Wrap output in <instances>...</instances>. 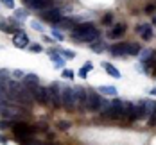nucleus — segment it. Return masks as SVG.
Masks as SVG:
<instances>
[{"mask_svg": "<svg viewBox=\"0 0 156 145\" xmlns=\"http://www.w3.org/2000/svg\"><path fill=\"white\" fill-rule=\"evenodd\" d=\"M154 124H156V113L149 116V126H154Z\"/></svg>", "mask_w": 156, "mask_h": 145, "instance_id": "nucleus-41", "label": "nucleus"}, {"mask_svg": "<svg viewBox=\"0 0 156 145\" xmlns=\"http://www.w3.org/2000/svg\"><path fill=\"white\" fill-rule=\"evenodd\" d=\"M13 77H16V79H20V77H25V74H23L22 70H13Z\"/></svg>", "mask_w": 156, "mask_h": 145, "instance_id": "nucleus-39", "label": "nucleus"}, {"mask_svg": "<svg viewBox=\"0 0 156 145\" xmlns=\"http://www.w3.org/2000/svg\"><path fill=\"white\" fill-rule=\"evenodd\" d=\"M41 18H43L45 22H48V23L58 25V23L61 22L63 15L58 7H48V9H43V11H41Z\"/></svg>", "mask_w": 156, "mask_h": 145, "instance_id": "nucleus-6", "label": "nucleus"}, {"mask_svg": "<svg viewBox=\"0 0 156 145\" xmlns=\"http://www.w3.org/2000/svg\"><path fill=\"white\" fill-rule=\"evenodd\" d=\"M58 127L61 129V131H66V129H70V122H66V120H61V122H58Z\"/></svg>", "mask_w": 156, "mask_h": 145, "instance_id": "nucleus-35", "label": "nucleus"}, {"mask_svg": "<svg viewBox=\"0 0 156 145\" xmlns=\"http://www.w3.org/2000/svg\"><path fill=\"white\" fill-rule=\"evenodd\" d=\"M29 43H31V40H29V36H27L25 32L20 31L13 36V45H15L16 48H27Z\"/></svg>", "mask_w": 156, "mask_h": 145, "instance_id": "nucleus-10", "label": "nucleus"}, {"mask_svg": "<svg viewBox=\"0 0 156 145\" xmlns=\"http://www.w3.org/2000/svg\"><path fill=\"white\" fill-rule=\"evenodd\" d=\"M97 91H99V93H102V95L117 97V88H115V86H108V84H104V86H99V88H97Z\"/></svg>", "mask_w": 156, "mask_h": 145, "instance_id": "nucleus-21", "label": "nucleus"}, {"mask_svg": "<svg viewBox=\"0 0 156 145\" xmlns=\"http://www.w3.org/2000/svg\"><path fill=\"white\" fill-rule=\"evenodd\" d=\"M140 50V43H127V56H138Z\"/></svg>", "mask_w": 156, "mask_h": 145, "instance_id": "nucleus-27", "label": "nucleus"}, {"mask_svg": "<svg viewBox=\"0 0 156 145\" xmlns=\"http://www.w3.org/2000/svg\"><path fill=\"white\" fill-rule=\"evenodd\" d=\"M15 20H18V22L27 20V11H25V9H16L15 11Z\"/></svg>", "mask_w": 156, "mask_h": 145, "instance_id": "nucleus-29", "label": "nucleus"}, {"mask_svg": "<svg viewBox=\"0 0 156 145\" xmlns=\"http://www.w3.org/2000/svg\"><path fill=\"white\" fill-rule=\"evenodd\" d=\"M145 64H153V66H156V52L153 54V57H151V61H149V63H145Z\"/></svg>", "mask_w": 156, "mask_h": 145, "instance_id": "nucleus-42", "label": "nucleus"}, {"mask_svg": "<svg viewBox=\"0 0 156 145\" xmlns=\"http://www.w3.org/2000/svg\"><path fill=\"white\" fill-rule=\"evenodd\" d=\"M34 98H36V102L38 104H48V91L47 88H43V86H36V90H34Z\"/></svg>", "mask_w": 156, "mask_h": 145, "instance_id": "nucleus-13", "label": "nucleus"}, {"mask_svg": "<svg viewBox=\"0 0 156 145\" xmlns=\"http://www.w3.org/2000/svg\"><path fill=\"white\" fill-rule=\"evenodd\" d=\"M104 116H108L111 120H120V118H124V113H122V100L115 97V98L111 100L109 108L106 109V113H104Z\"/></svg>", "mask_w": 156, "mask_h": 145, "instance_id": "nucleus-4", "label": "nucleus"}, {"mask_svg": "<svg viewBox=\"0 0 156 145\" xmlns=\"http://www.w3.org/2000/svg\"><path fill=\"white\" fill-rule=\"evenodd\" d=\"M74 25H76V20H72V18H61V22L56 27L58 29H74Z\"/></svg>", "mask_w": 156, "mask_h": 145, "instance_id": "nucleus-23", "label": "nucleus"}, {"mask_svg": "<svg viewBox=\"0 0 156 145\" xmlns=\"http://www.w3.org/2000/svg\"><path fill=\"white\" fill-rule=\"evenodd\" d=\"M63 77L65 79H74V70H63Z\"/></svg>", "mask_w": 156, "mask_h": 145, "instance_id": "nucleus-37", "label": "nucleus"}, {"mask_svg": "<svg viewBox=\"0 0 156 145\" xmlns=\"http://www.w3.org/2000/svg\"><path fill=\"white\" fill-rule=\"evenodd\" d=\"M31 27L34 29V31H38V32L43 31V25H41V23H40L38 20H32V22H31Z\"/></svg>", "mask_w": 156, "mask_h": 145, "instance_id": "nucleus-33", "label": "nucleus"}, {"mask_svg": "<svg viewBox=\"0 0 156 145\" xmlns=\"http://www.w3.org/2000/svg\"><path fill=\"white\" fill-rule=\"evenodd\" d=\"M153 54H154V50L153 48H144V50H140V61L142 63H149L151 61V57H153Z\"/></svg>", "mask_w": 156, "mask_h": 145, "instance_id": "nucleus-24", "label": "nucleus"}, {"mask_svg": "<svg viewBox=\"0 0 156 145\" xmlns=\"http://www.w3.org/2000/svg\"><path fill=\"white\" fill-rule=\"evenodd\" d=\"M7 77H9V70H5V68L0 70V79H7Z\"/></svg>", "mask_w": 156, "mask_h": 145, "instance_id": "nucleus-40", "label": "nucleus"}, {"mask_svg": "<svg viewBox=\"0 0 156 145\" xmlns=\"http://www.w3.org/2000/svg\"><path fill=\"white\" fill-rule=\"evenodd\" d=\"M101 36V32L99 29H95L94 23H77V25H74V29H72V38L79 41V43H92L95 41L97 38Z\"/></svg>", "mask_w": 156, "mask_h": 145, "instance_id": "nucleus-1", "label": "nucleus"}, {"mask_svg": "<svg viewBox=\"0 0 156 145\" xmlns=\"http://www.w3.org/2000/svg\"><path fill=\"white\" fill-rule=\"evenodd\" d=\"M126 23H117V25H113L111 27V31H108V38L111 40H117V38H122L126 34Z\"/></svg>", "mask_w": 156, "mask_h": 145, "instance_id": "nucleus-14", "label": "nucleus"}, {"mask_svg": "<svg viewBox=\"0 0 156 145\" xmlns=\"http://www.w3.org/2000/svg\"><path fill=\"white\" fill-rule=\"evenodd\" d=\"M76 97H77V106L86 108V98H88V91L83 88V86H76Z\"/></svg>", "mask_w": 156, "mask_h": 145, "instance_id": "nucleus-20", "label": "nucleus"}, {"mask_svg": "<svg viewBox=\"0 0 156 145\" xmlns=\"http://www.w3.org/2000/svg\"><path fill=\"white\" fill-rule=\"evenodd\" d=\"M16 102L18 104H22V106H32L34 102H36V98H34V93H32L31 90H27L25 86L22 88V91H20V95L16 97Z\"/></svg>", "mask_w": 156, "mask_h": 145, "instance_id": "nucleus-9", "label": "nucleus"}, {"mask_svg": "<svg viewBox=\"0 0 156 145\" xmlns=\"http://www.w3.org/2000/svg\"><path fill=\"white\" fill-rule=\"evenodd\" d=\"M0 113H2V116H4V118L13 120V118H20L22 115H25V109H23V108H18V106L5 104L4 108H0Z\"/></svg>", "mask_w": 156, "mask_h": 145, "instance_id": "nucleus-7", "label": "nucleus"}, {"mask_svg": "<svg viewBox=\"0 0 156 145\" xmlns=\"http://www.w3.org/2000/svg\"><path fill=\"white\" fill-rule=\"evenodd\" d=\"M61 90H63V86L59 82H54V84H50L47 88L48 104H50V106H54V108H59V106H61Z\"/></svg>", "mask_w": 156, "mask_h": 145, "instance_id": "nucleus-5", "label": "nucleus"}, {"mask_svg": "<svg viewBox=\"0 0 156 145\" xmlns=\"http://www.w3.org/2000/svg\"><path fill=\"white\" fill-rule=\"evenodd\" d=\"M59 54H63L65 57H70V59L76 57V52H74V50H59Z\"/></svg>", "mask_w": 156, "mask_h": 145, "instance_id": "nucleus-34", "label": "nucleus"}, {"mask_svg": "<svg viewBox=\"0 0 156 145\" xmlns=\"http://www.w3.org/2000/svg\"><path fill=\"white\" fill-rule=\"evenodd\" d=\"M48 56H50V61L54 63V66H56V68H63V66H65V59L59 56V50L50 48V50H48Z\"/></svg>", "mask_w": 156, "mask_h": 145, "instance_id": "nucleus-19", "label": "nucleus"}, {"mask_svg": "<svg viewBox=\"0 0 156 145\" xmlns=\"http://www.w3.org/2000/svg\"><path fill=\"white\" fill-rule=\"evenodd\" d=\"M154 11H156L154 5H147V7H145V13H154Z\"/></svg>", "mask_w": 156, "mask_h": 145, "instance_id": "nucleus-43", "label": "nucleus"}, {"mask_svg": "<svg viewBox=\"0 0 156 145\" xmlns=\"http://www.w3.org/2000/svg\"><path fill=\"white\" fill-rule=\"evenodd\" d=\"M109 52L115 57H124V56H127V43H115L109 48Z\"/></svg>", "mask_w": 156, "mask_h": 145, "instance_id": "nucleus-15", "label": "nucleus"}, {"mask_svg": "<svg viewBox=\"0 0 156 145\" xmlns=\"http://www.w3.org/2000/svg\"><path fill=\"white\" fill-rule=\"evenodd\" d=\"M136 32L140 34L144 40H151L153 38V27H151V23H140V25H136Z\"/></svg>", "mask_w": 156, "mask_h": 145, "instance_id": "nucleus-17", "label": "nucleus"}, {"mask_svg": "<svg viewBox=\"0 0 156 145\" xmlns=\"http://www.w3.org/2000/svg\"><path fill=\"white\" fill-rule=\"evenodd\" d=\"M135 118L136 120H145L149 118L147 116V111H145V100H138L135 104Z\"/></svg>", "mask_w": 156, "mask_h": 145, "instance_id": "nucleus-16", "label": "nucleus"}, {"mask_svg": "<svg viewBox=\"0 0 156 145\" xmlns=\"http://www.w3.org/2000/svg\"><path fill=\"white\" fill-rule=\"evenodd\" d=\"M36 131H38L36 127L27 126V124H23V122H15V126H13V133H15V136L18 138V140L32 138V136L36 134Z\"/></svg>", "mask_w": 156, "mask_h": 145, "instance_id": "nucleus-3", "label": "nucleus"}, {"mask_svg": "<svg viewBox=\"0 0 156 145\" xmlns=\"http://www.w3.org/2000/svg\"><path fill=\"white\" fill-rule=\"evenodd\" d=\"M23 4L31 9H40V11L52 7V0H23Z\"/></svg>", "mask_w": 156, "mask_h": 145, "instance_id": "nucleus-11", "label": "nucleus"}, {"mask_svg": "<svg viewBox=\"0 0 156 145\" xmlns=\"http://www.w3.org/2000/svg\"><path fill=\"white\" fill-rule=\"evenodd\" d=\"M92 68H94V64H92V63H86L84 66H83V68H81V70H79L77 75L81 77V79H86V75H88V72H90Z\"/></svg>", "mask_w": 156, "mask_h": 145, "instance_id": "nucleus-28", "label": "nucleus"}, {"mask_svg": "<svg viewBox=\"0 0 156 145\" xmlns=\"http://www.w3.org/2000/svg\"><path fill=\"white\" fill-rule=\"evenodd\" d=\"M102 23H104V25H111V23H113V15H111V13L104 15L102 16Z\"/></svg>", "mask_w": 156, "mask_h": 145, "instance_id": "nucleus-32", "label": "nucleus"}, {"mask_svg": "<svg viewBox=\"0 0 156 145\" xmlns=\"http://www.w3.org/2000/svg\"><path fill=\"white\" fill-rule=\"evenodd\" d=\"M29 50H31V52H41L43 47H41V45H38V43H32V45H29Z\"/></svg>", "mask_w": 156, "mask_h": 145, "instance_id": "nucleus-36", "label": "nucleus"}, {"mask_svg": "<svg viewBox=\"0 0 156 145\" xmlns=\"http://www.w3.org/2000/svg\"><path fill=\"white\" fill-rule=\"evenodd\" d=\"M52 36H54V38H56L58 41H63V40H65V36H63V32L59 31L58 27H54V29H52Z\"/></svg>", "mask_w": 156, "mask_h": 145, "instance_id": "nucleus-30", "label": "nucleus"}, {"mask_svg": "<svg viewBox=\"0 0 156 145\" xmlns=\"http://www.w3.org/2000/svg\"><path fill=\"white\" fill-rule=\"evenodd\" d=\"M61 106H65L68 111L77 108V97H76V90L70 86H63L61 90Z\"/></svg>", "mask_w": 156, "mask_h": 145, "instance_id": "nucleus-2", "label": "nucleus"}, {"mask_svg": "<svg viewBox=\"0 0 156 145\" xmlns=\"http://www.w3.org/2000/svg\"><path fill=\"white\" fill-rule=\"evenodd\" d=\"M13 126H15L13 120H0V129H13Z\"/></svg>", "mask_w": 156, "mask_h": 145, "instance_id": "nucleus-31", "label": "nucleus"}, {"mask_svg": "<svg viewBox=\"0 0 156 145\" xmlns=\"http://www.w3.org/2000/svg\"><path fill=\"white\" fill-rule=\"evenodd\" d=\"M0 2H2L7 9H13V7H15V0H0Z\"/></svg>", "mask_w": 156, "mask_h": 145, "instance_id": "nucleus-38", "label": "nucleus"}, {"mask_svg": "<svg viewBox=\"0 0 156 145\" xmlns=\"http://www.w3.org/2000/svg\"><path fill=\"white\" fill-rule=\"evenodd\" d=\"M151 95H153V97H156V88H153V90H151Z\"/></svg>", "mask_w": 156, "mask_h": 145, "instance_id": "nucleus-44", "label": "nucleus"}, {"mask_svg": "<svg viewBox=\"0 0 156 145\" xmlns=\"http://www.w3.org/2000/svg\"><path fill=\"white\" fill-rule=\"evenodd\" d=\"M153 74H154V75H156V66H154V68H153Z\"/></svg>", "mask_w": 156, "mask_h": 145, "instance_id": "nucleus-46", "label": "nucleus"}, {"mask_svg": "<svg viewBox=\"0 0 156 145\" xmlns=\"http://www.w3.org/2000/svg\"><path fill=\"white\" fill-rule=\"evenodd\" d=\"M102 68L108 72L111 77H115V79H120V72H119V68H117V66H113L111 63H102Z\"/></svg>", "mask_w": 156, "mask_h": 145, "instance_id": "nucleus-22", "label": "nucleus"}, {"mask_svg": "<svg viewBox=\"0 0 156 145\" xmlns=\"http://www.w3.org/2000/svg\"><path fill=\"white\" fill-rule=\"evenodd\" d=\"M101 104H102V98H101V95H99V91H95V90H88L86 109H90V111H99Z\"/></svg>", "mask_w": 156, "mask_h": 145, "instance_id": "nucleus-8", "label": "nucleus"}, {"mask_svg": "<svg viewBox=\"0 0 156 145\" xmlns=\"http://www.w3.org/2000/svg\"><path fill=\"white\" fill-rule=\"evenodd\" d=\"M153 23H154V25H156V15L153 16Z\"/></svg>", "mask_w": 156, "mask_h": 145, "instance_id": "nucleus-45", "label": "nucleus"}, {"mask_svg": "<svg viewBox=\"0 0 156 145\" xmlns=\"http://www.w3.org/2000/svg\"><path fill=\"white\" fill-rule=\"evenodd\" d=\"M90 47H92L94 52H99V54H101V52H104V50H106V43H104L101 38H97L95 41H92V45H90Z\"/></svg>", "mask_w": 156, "mask_h": 145, "instance_id": "nucleus-25", "label": "nucleus"}, {"mask_svg": "<svg viewBox=\"0 0 156 145\" xmlns=\"http://www.w3.org/2000/svg\"><path fill=\"white\" fill-rule=\"evenodd\" d=\"M23 86L34 93L36 86H40V79H38V75H36V74H25V77H23Z\"/></svg>", "mask_w": 156, "mask_h": 145, "instance_id": "nucleus-12", "label": "nucleus"}, {"mask_svg": "<svg viewBox=\"0 0 156 145\" xmlns=\"http://www.w3.org/2000/svg\"><path fill=\"white\" fill-rule=\"evenodd\" d=\"M144 100H145V111H147V116L154 115L156 113V100H153V98H144Z\"/></svg>", "mask_w": 156, "mask_h": 145, "instance_id": "nucleus-26", "label": "nucleus"}, {"mask_svg": "<svg viewBox=\"0 0 156 145\" xmlns=\"http://www.w3.org/2000/svg\"><path fill=\"white\" fill-rule=\"evenodd\" d=\"M122 113H124V118H127L129 122L136 120V118H135V104H131V102H122Z\"/></svg>", "mask_w": 156, "mask_h": 145, "instance_id": "nucleus-18", "label": "nucleus"}]
</instances>
